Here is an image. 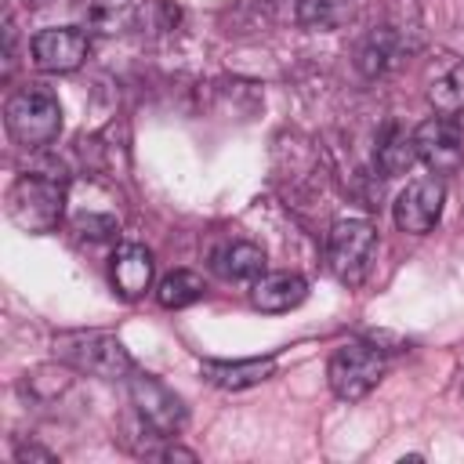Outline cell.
<instances>
[{
	"label": "cell",
	"instance_id": "1",
	"mask_svg": "<svg viewBox=\"0 0 464 464\" xmlns=\"http://www.w3.org/2000/svg\"><path fill=\"white\" fill-rule=\"evenodd\" d=\"M65 185L69 174L58 167H36L11 181L7 188V218L22 232H51L65 210Z\"/></svg>",
	"mask_w": 464,
	"mask_h": 464
},
{
	"label": "cell",
	"instance_id": "2",
	"mask_svg": "<svg viewBox=\"0 0 464 464\" xmlns=\"http://www.w3.org/2000/svg\"><path fill=\"white\" fill-rule=\"evenodd\" d=\"M4 127L22 149H47L62 134V102L44 83L18 87L4 105Z\"/></svg>",
	"mask_w": 464,
	"mask_h": 464
},
{
	"label": "cell",
	"instance_id": "3",
	"mask_svg": "<svg viewBox=\"0 0 464 464\" xmlns=\"http://www.w3.org/2000/svg\"><path fill=\"white\" fill-rule=\"evenodd\" d=\"M54 348H58L62 362H69L76 373H87V377L120 381V377H130V370H134V359L116 334H102V330L62 334L54 341Z\"/></svg>",
	"mask_w": 464,
	"mask_h": 464
},
{
	"label": "cell",
	"instance_id": "4",
	"mask_svg": "<svg viewBox=\"0 0 464 464\" xmlns=\"http://www.w3.org/2000/svg\"><path fill=\"white\" fill-rule=\"evenodd\" d=\"M384 370H388V359H384V352L373 341H344L330 355L326 381H330V392L337 399L359 402V399H366L381 384Z\"/></svg>",
	"mask_w": 464,
	"mask_h": 464
},
{
	"label": "cell",
	"instance_id": "5",
	"mask_svg": "<svg viewBox=\"0 0 464 464\" xmlns=\"http://www.w3.org/2000/svg\"><path fill=\"white\" fill-rule=\"evenodd\" d=\"M373 246H377V228L366 218H341L326 232V268L334 272V279L355 286L370 268Z\"/></svg>",
	"mask_w": 464,
	"mask_h": 464
},
{
	"label": "cell",
	"instance_id": "6",
	"mask_svg": "<svg viewBox=\"0 0 464 464\" xmlns=\"http://www.w3.org/2000/svg\"><path fill=\"white\" fill-rule=\"evenodd\" d=\"M127 388H130V402L138 410V417L145 420L149 431H156L160 439H170L185 428V402L174 388H167L160 377L152 373H141V370H130L127 377Z\"/></svg>",
	"mask_w": 464,
	"mask_h": 464
},
{
	"label": "cell",
	"instance_id": "7",
	"mask_svg": "<svg viewBox=\"0 0 464 464\" xmlns=\"http://www.w3.org/2000/svg\"><path fill=\"white\" fill-rule=\"evenodd\" d=\"M442 203H446V185H442L435 174H431V178H413V181L399 192V199H395V207H392V218H395L399 232L424 236V232H431V228L439 225Z\"/></svg>",
	"mask_w": 464,
	"mask_h": 464
},
{
	"label": "cell",
	"instance_id": "8",
	"mask_svg": "<svg viewBox=\"0 0 464 464\" xmlns=\"http://www.w3.org/2000/svg\"><path fill=\"white\" fill-rule=\"evenodd\" d=\"M413 141H417V160L431 174H457L464 167V134L457 120H446L435 112L413 130Z\"/></svg>",
	"mask_w": 464,
	"mask_h": 464
},
{
	"label": "cell",
	"instance_id": "9",
	"mask_svg": "<svg viewBox=\"0 0 464 464\" xmlns=\"http://www.w3.org/2000/svg\"><path fill=\"white\" fill-rule=\"evenodd\" d=\"M33 51V62L36 69L44 72H72L83 65L87 51H91V40L80 25H51V29H40L29 44Z\"/></svg>",
	"mask_w": 464,
	"mask_h": 464
},
{
	"label": "cell",
	"instance_id": "10",
	"mask_svg": "<svg viewBox=\"0 0 464 464\" xmlns=\"http://www.w3.org/2000/svg\"><path fill=\"white\" fill-rule=\"evenodd\" d=\"M203 377L214 384V388H225V392H243V388H254L261 381H268L276 373V355H265V359H203Z\"/></svg>",
	"mask_w": 464,
	"mask_h": 464
},
{
	"label": "cell",
	"instance_id": "11",
	"mask_svg": "<svg viewBox=\"0 0 464 464\" xmlns=\"http://www.w3.org/2000/svg\"><path fill=\"white\" fill-rule=\"evenodd\" d=\"M152 283V254L141 243H120L112 254V286L120 297L138 301Z\"/></svg>",
	"mask_w": 464,
	"mask_h": 464
},
{
	"label": "cell",
	"instance_id": "12",
	"mask_svg": "<svg viewBox=\"0 0 464 464\" xmlns=\"http://www.w3.org/2000/svg\"><path fill=\"white\" fill-rule=\"evenodd\" d=\"M308 297V283L297 272H265L250 283V301L261 312H290Z\"/></svg>",
	"mask_w": 464,
	"mask_h": 464
},
{
	"label": "cell",
	"instance_id": "13",
	"mask_svg": "<svg viewBox=\"0 0 464 464\" xmlns=\"http://www.w3.org/2000/svg\"><path fill=\"white\" fill-rule=\"evenodd\" d=\"M410 51H413V44H406V36L399 33V25H377L359 44V69L366 76H381V72L395 69Z\"/></svg>",
	"mask_w": 464,
	"mask_h": 464
},
{
	"label": "cell",
	"instance_id": "14",
	"mask_svg": "<svg viewBox=\"0 0 464 464\" xmlns=\"http://www.w3.org/2000/svg\"><path fill=\"white\" fill-rule=\"evenodd\" d=\"M76 18H80V29L87 33L120 36L134 25L138 4L134 0H76Z\"/></svg>",
	"mask_w": 464,
	"mask_h": 464
},
{
	"label": "cell",
	"instance_id": "15",
	"mask_svg": "<svg viewBox=\"0 0 464 464\" xmlns=\"http://www.w3.org/2000/svg\"><path fill=\"white\" fill-rule=\"evenodd\" d=\"M210 268L232 283H254L265 276V250L250 239H232L210 254Z\"/></svg>",
	"mask_w": 464,
	"mask_h": 464
},
{
	"label": "cell",
	"instance_id": "16",
	"mask_svg": "<svg viewBox=\"0 0 464 464\" xmlns=\"http://www.w3.org/2000/svg\"><path fill=\"white\" fill-rule=\"evenodd\" d=\"M413 163H417L413 130H406L402 123H388L377 138V167L384 170V178H395V174H410Z\"/></svg>",
	"mask_w": 464,
	"mask_h": 464
},
{
	"label": "cell",
	"instance_id": "17",
	"mask_svg": "<svg viewBox=\"0 0 464 464\" xmlns=\"http://www.w3.org/2000/svg\"><path fill=\"white\" fill-rule=\"evenodd\" d=\"M294 14L312 33H337L355 18V0H297Z\"/></svg>",
	"mask_w": 464,
	"mask_h": 464
},
{
	"label": "cell",
	"instance_id": "18",
	"mask_svg": "<svg viewBox=\"0 0 464 464\" xmlns=\"http://www.w3.org/2000/svg\"><path fill=\"white\" fill-rule=\"evenodd\" d=\"M428 102H431V109H435L439 116H446V120L464 116V58L453 62L442 76H435V80L428 83Z\"/></svg>",
	"mask_w": 464,
	"mask_h": 464
},
{
	"label": "cell",
	"instance_id": "19",
	"mask_svg": "<svg viewBox=\"0 0 464 464\" xmlns=\"http://www.w3.org/2000/svg\"><path fill=\"white\" fill-rule=\"evenodd\" d=\"M199 297H203V276L192 272V268H174V272H167V276L160 279V286H156V301H160L163 308H188V304H196Z\"/></svg>",
	"mask_w": 464,
	"mask_h": 464
},
{
	"label": "cell",
	"instance_id": "20",
	"mask_svg": "<svg viewBox=\"0 0 464 464\" xmlns=\"http://www.w3.org/2000/svg\"><path fill=\"white\" fill-rule=\"evenodd\" d=\"M69 384H72V366L69 362H47V366H36L33 373H25V392L44 399V402L58 399Z\"/></svg>",
	"mask_w": 464,
	"mask_h": 464
},
{
	"label": "cell",
	"instance_id": "21",
	"mask_svg": "<svg viewBox=\"0 0 464 464\" xmlns=\"http://www.w3.org/2000/svg\"><path fill=\"white\" fill-rule=\"evenodd\" d=\"M120 225L109 218V214H80L76 218V232L80 236H91V239H109Z\"/></svg>",
	"mask_w": 464,
	"mask_h": 464
},
{
	"label": "cell",
	"instance_id": "22",
	"mask_svg": "<svg viewBox=\"0 0 464 464\" xmlns=\"http://www.w3.org/2000/svg\"><path fill=\"white\" fill-rule=\"evenodd\" d=\"M14 460H40V464H54V453L33 442V446H22V450L14 453Z\"/></svg>",
	"mask_w": 464,
	"mask_h": 464
},
{
	"label": "cell",
	"instance_id": "23",
	"mask_svg": "<svg viewBox=\"0 0 464 464\" xmlns=\"http://www.w3.org/2000/svg\"><path fill=\"white\" fill-rule=\"evenodd\" d=\"M268 4H279V0H268Z\"/></svg>",
	"mask_w": 464,
	"mask_h": 464
}]
</instances>
